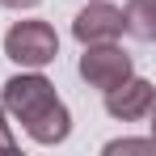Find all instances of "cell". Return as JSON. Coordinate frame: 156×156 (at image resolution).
I'll list each match as a JSON object with an SVG mask.
<instances>
[{"instance_id": "6da1fadb", "label": "cell", "mask_w": 156, "mask_h": 156, "mask_svg": "<svg viewBox=\"0 0 156 156\" xmlns=\"http://www.w3.org/2000/svg\"><path fill=\"white\" fill-rule=\"evenodd\" d=\"M0 110L13 122H21V131H26L34 144H42V148L63 144L72 135V114H68L63 97L55 93V84L42 76V68H26V72H17V76L4 80Z\"/></svg>"}, {"instance_id": "7a4b0ae2", "label": "cell", "mask_w": 156, "mask_h": 156, "mask_svg": "<svg viewBox=\"0 0 156 156\" xmlns=\"http://www.w3.org/2000/svg\"><path fill=\"white\" fill-rule=\"evenodd\" d=\"M4 55L17 68H47V63H55V55H59V34L42 17L13 21L9 34H4Z\"/></svg>"}, {"instance_id": "3957f363", "label": "cell", "mask_w": 156, "mask_h": 156, "mask_svg": "<svg viewBox=\"0 0 156 156\" xmlns=\"http://www.w3.org/2000/svg\"><path fill=\"white\" fill-rule=\"evenodd\" d=\"M135 72V63H131V55L118 47V42H89L84 55H80V80L89 84V89H114V84H122V80Z\"/></svg>"}, {"instance_id": "277c9868", "label": "cell", "mask_w": 156, "mask_h": 156, "mask_svg": "<svg viewBox=\"0 0 156 156\" xmlns=\"http://www.w3.org/2000/svg\"><path fill=\"white\" fill-rule=\"evenodd\" d=\"M156 105V89L152 80L135 76L131 72L122 84H114V89H105V114L114 118V122H139V118H148Z\"/></svg>"}, {"instance_id": "5b68a950", "label": "cell", "mask_w": 156, "mask_h": 156, "mask_svg": "<svg viewBox=\"0 0 156 156\" xmlns=\"http://www.w3.org/2000/svg\"><path fill=\"white\" fill-rule=\"evenodd\" d=\"M72 34H76L80 47H89V42H118L122 38V9L110 4V0H89L72 17Z\"/></svg>"}, {"instance_id": "8992f818", "label": "cell", "mask_w": 156, "mask_h": 156, "mask_svg": "<svg viewBox=\"0 0 156 156\" xmlns=\"http://www.w3.org/2000/svg\"><path fill=\"white\" fill-rule=\"evenodd\" d=\"M122 34L139 38V42H152L156 38V0H127V9H122Z\"/></svg>"}, {"instance_id": "52a82bcc", "label": "cell", "mask_w": 156, "mask_h": 156, "mask_svg": "<svg viewBox=\"0 0 156 156\" xmlns=\"http://www.w3.org/2000/svg\"><path fill=\"white\" fill-rule=\"evenodd\" d=\"M118 152H152V139H114V144H105V156H118Z\"/></svg>"}, {"instance_id": "ba28073f", "label": "cell", "mask_w": 156, "mask_h": 156, "mask_svg": "<svg viewBox=\"0 0 156 156\" xmlns=\"http://www.w3.org/2000/svg\"><path fill=\"white\" fill-rule=\"evenodd\" d=\"M17 148V135H13V127H9V114L0 110V152H13Z\"/></svg>"}, {"instance_id": "9c48e42d", "label": "cell", "mask_w": 156, "mask_h": 156, "mask_svg": "<svg viewBox=\"0 0 156 156\" xmlns=\"http://www.w3.org/2000/svg\"><path fill=\"white\" fill-rule=\"evenodd\" d=\"M0 4H4V9H34L38 0H0Z\"/></svg>"}]
</instances>
